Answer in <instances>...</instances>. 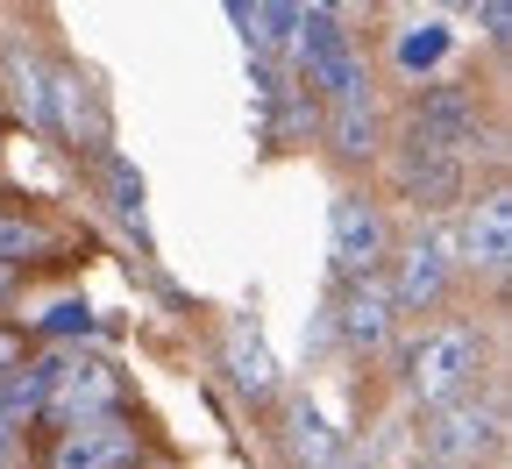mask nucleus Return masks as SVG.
Returning <instances> with one entry per match:
<instances>
[{
    "label": "nucleus",
    "instance_id": "obj_13",
    "mask_svg": "<svg viewBox=\"0 0 512 469\" xmlns=\"http://www.w3.org/2000/svg\"><path fill=\"white\" fill-rule=\"evenodd\" d=\"M285 462L292 469H349V441L320 420L313 406H292L285 413Z\"/></svg>",
    "mask_w": 512,
    "mask_h": 469
},
{
    "label": "nucleus",
    "instance_id": "obj_19",
    "mask_svg": "<svg viewBox=\"0 0 512 469\" xmlns=\"http://www.w3.org/2000/svg\"><path fill=\"white\" fill-rule=\"evenodd\" d=\"M271 128H278V136H313V128H320V107L299 100V93H271Z\"/></svg>",
    "mask_w": 512,
    "mask_h": 469
},
{
    "label": "nucleus",
    "instance_id": "obj_1",
    "mask_svg": "<svg viewBox=\"0 0 512 469\" xmlns=\"http://www.w3.org/2000/svg\"><path fill=\"white\" fill-rule=\"evenodd\" d=\"M292 57L306 64V86H313L320 100H328V107L370 100V79H363V50H356V36L342 29V8H335V0H306V8H299Z\"/></svg>",
    "mask_w": 512,
    "mask_h": 469
},
{
    "label": "nucleus",
    "instance_id": "obj_25",
    "mask_svg": "<svg viewBox=\"0 0 512 469\" xmlns=\"http://www.w3.org/2000/svg\"><path fill=\"white\" fill-rule=\"evenodd\" d=\"M128 469H143V462H128Z\"/></svg>",
    "mask_w": 512,
    "mask_h": 469
},
{
    "label": "nucleus",
    "instance_id": "obj_22",
    "mask_svg": "<svg viewBox=\"0 0 512 469\" xmlns=\"http://www.w3.org/2000/svg\"><path fill=\"white\" fill-rule=\"evenodd\" d=\"M22 462V434H15V420H0V469H15Z\"/></svg>",
    "mask_w": 512,
    "mask_h": 469
},
{
    "label": "nucleus",
    "instance_id": "obj_17",
    "mask_svg": "<svg viewBox=\"0 0 512 469\" xmlns=\"http://www.w3.org/2000/svg\"><path fill=\"white\" fill-rule=\"evenodd\" d=\"M107 192H114V207H121V221L136 228V242H150V228H143V171L128 164L121 150H107Z\"/></svg>",
    "mask_w": 512,
    "mask_h": 469
},
{
    "label": "nucleus",
    "instance_id": "obj_11",
    "mask_svg": "<svg viewBox=\"0 0 512 469\" xmlns=\"http://www.w3.org/2000/svg\"><path fill=\"white\" fill-rule=\"evenodd\" d=\"M335 334H342V349H349V356H384V349H392L399 306H392V292H384V278H356V285H342V299H335Z\"/></svg>",
    "mask_w": 512,
    "mask_h": 469
},
{
    "label": "nucleus",
    "instance_id": "obj_4",
    "mask_svg": "<svg viewBox=\"0 0 512 469\" xmlns=\"http://www.w3.org/2000/svg\"><path fill=\"white\" fill-rule=\"evenodd\" d=\"M456 235H448L441 221H427L406 249H399V263H392V278H384V292H392V306L399 313H434L448 292H456Z\"/></svg>",
    "mask_w": 512,
    "mask_h": 469
},
{
    "label": "nucleus",
    "instance_id": "obj_3",
    "mask_svg": "<svg viewBox=\"0 0 512 469\" xmlns=\"http://www.w3.org/2000/svg\"><path fill=\"white\" fill-rule=\"evenodd\" d=\"M505 441V406L498 398H441V406H427V427H420V448L434 469H484Z\"/></svg>",
    "mask_w": 512,
    "mask_h": 469
},
{
    "label": "nucleus",
    "instance_id": "obj_9",
    "mask_svg": "<svg viewBox=\"0 0 512 469\" xmlns=\"http://www.w3.org/2000/svg\"><path fill=\"white\" fill-rule=\"evenodd\" d=\"M477 128H484V114H477L470 86H420L413 107H406V136L441 143V150H463V157H477Z\"/></svg>",
    "mask_w": 512,
    "mask_h": 469
},
{
    "label": "nucleus",
    "instance_id": "obj_24",
    "mask_svg": "<svg viewBox=\"0 0 512 469\" xmlns=\"http://www.w3.org/2000/svg\"><path fill=\"white\" fill-rule=\"evenodd\" d=\"M434 8H477V0H434Z\"/></svg>",
    "mask_w": 512,
    "mask_h": 469
},
{
    "label": "nucleus",
    "instance_id": "obj_6",
    "mask_svg": "<svg viewBox=\"0 0 512 469\" xmlns=\"http://www.w3.org/2000/svg\"><path fill=\"white\" fill-rule=\"evenodd\" d=\"M392 185L399 199H413V207H456V199L470 192V157L463 150H441V143H420L399 128V143H392Z\"/></svg>",
    "mask_w": 512,
    "mask_h": 469
},
{
    "label": "nucleus",
    "instance_id": "obj_7",
    "mask_svg": "<svg viewBox=\"0 0 512 469\" xmlns=\"http://www.w3.org/2000/svg\"><path fill=\"white\" fill-rule=\"evenodd\" d=\"M384 249H392L384 214L370 207L363 192H335V207H328V263H335V278H342V285L377 278V271H384Z\"/></svg>",
    "mask_w": 512,
    "mask_h": 469
},
{
    "label": "nucleus",
    "instance_id": "obj_18",
    "mask_svg": "<svg viewBox=\"0 0 512 469\" xmlns=\"http://www.w3.org/2000/svg\"><path fill=\"white\" fill-rule=\"evenodd\" d=\"M441 57H448V29H441V22H427V29H406V36H399V72H406V79L434 72Z\"/></svg>",
    "mask_w": 512,
    "mask_h": 469
},
{
    "label": "nucleus",
    "instance_id": "obj_8",
    "mask_svg": "<svg viewBox=\"0 0 512 469\" xmlns=\"http://www.w3.org/2000/svg\"><path fill=\"white\" fill-rule=\"evenodd\" d=\"M505 263H512V192L484 185L463 207V228H456V271L505 278Z\"/></svg>",
    "mask_w": 512,
    "mask_h": 469
},
{
    "label": "nucleus",
    "instance_id": "obj_5",
    "mask_svg": "<svg viewBox=\"0 0 512 469\" xmlns=\"http://www.w3.org/2000/svg\"><path fill=\"white\" fill-rule=\"evenodd\" d=\"M57 427H86V420H121V377L100 356H50L43 406Z\"/></svg>",
    "mask_w": 512,
    "mask_h": 469
},
{
    "label": "nucleus",
    "instance_id": "obj_26",
    "mask_svg": "<svg viewBox=\"0 0 512 469\" xmlns=\"http://www.w3.org/2000/svg\"><path fill=\"white\" fill-rule=\"evenodd\" d=\"M420 469H434V462H420Z\"/></svg>",
    "mask_w": 512,
    "mask_h": 469
},
{
    "label": "nucleus",
    "instance_id": "obj_20",
    "mask_svg": "<svg viewBox=\"0 0 512 469\" xmlns=\"http://www.w3.org/2000/svg\"><path fill=\"white\" fill-rule=\"evenodd\" d=\"M484 36H491V50H505V36H512V0H484Z\"/></svg>",
    "mask_w": 512,
    "mask_h": 469
},
{
    "label": "nucleus",
    "instance_id": "obj_15",
    "mask_svg": "<svg viewBox=\"0 0 512 469\" xmlns=\"http://www.w3.org/2000/svg\"><path fill=\"white\" fill-rule=\"evenodd\" d=\"M64 242L43 228V221H22V214H0V263L8 271H29V263H50Z\"/></svg>",
    "mask_w": 512,
    "mask_h": 469
},
{
    "label": "nucleus",
    "instance_id": "obj_23",
    "mask_svg": "<svg viewBox=\"0 0 512 469\" xmlns=\"http://www.w3.org/2000/svg\"><path fill=\"white\" fill-rule=\"evenodd\" d=\"M15 285H22V271H8V263H0V306H15Z\"/></svg>",
    "mask_w": 512,
    "mask_h": 469
},
{
    "label": "nucleus",
    "instance_id": "obj_16",
    "mask_svg": "<svg viewBox=\"0 0 512 469\" xmlns=\"http://www.w3.org/2000/svg\"><path fill=\"white\" fill-rule=\"evenodd\" d=\"M228 377H235L242 398H256V406L271 398V356H264V342H256V327L228 334Z\"/></svg>",
    "mask_w": 512,
    "mask_h": 469
},
{
    "label": "nucleus",
    "instance_id": "obj_10",
    "mask_svg": "<svg viewBox=\"0 0 512 469\" xmlns=\"http://www.w3.org/2000/svg\"><path fill=\"white\" fill-rule=\"evenodd\" d=\"M43 128H57V143H72L86 157H107V114L93 107L72 64H50V79H43Z\"/></svg>",
    "mask_w": 512,
    "mask_h": 469
},
{
    "label": "nucleus",
    "instance_id": "obj_12",
    "mask_svg": "<svg viewBox=\"0 0 512 469\" xmlns=\"http://www.w3.org/2000/svg\"><path fill=\"white\" fill-rule=\"evenodd\" d=\"M136 462V427L128 420H86V427H57L50 469H128Z\"/></svg>",
    "mask_w": 512,
    "mask_h": 469
},
{
    "label": "nucleus",
    "instance_id": "obj_21",
    "mask_svg": "<svg viewBox=\"0 0 512 469\" xmlns=\"http://www.w3.org/2000/svg\"><path fill=\"white\" fill-rule=\"evenodd\" d=\"M22 356H29V342H22V334H15V327H0V370H15Z\"/></svg>",
    "mask_w": 512,
    "mask_h": 469
},
{
    "label": "nucleus",
    "instance_id": "obj_2",
    "mask_svg": "<svg viewBox=\"0 0 512 469\" xmlns=\"http://www.w3.org/2000/svg\"><path fill=\"white\" fill-rule=\"evenodd\" d=\"M477 370H484V327H470V320H434L399 349V377L420 406H441V398L470 391Z\"/></svg>",
    "mask_w": 512,
    "mask_h": 469
},
{
    "label": "nucleus",
    "instance_id": "obj_14",
    "mask_svg": "<svg viewBox=\"0 0 512 469\" xmlns=\"http://www.w3.org/2000/svg\"><path fill=\"white\" fill-rule=\"evenodd\" d=\"M328 143H335L342 164H370V157L384 150V136H377V107H370V100L328 107Z\"/></svg>",
    "mask_w": 512,
    "mask_h": 469
}]
</instances>
